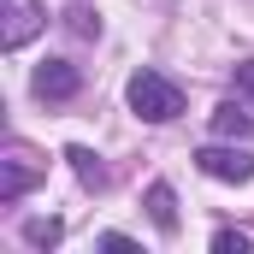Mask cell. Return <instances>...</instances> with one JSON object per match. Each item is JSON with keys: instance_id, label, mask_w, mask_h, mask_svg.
I'll use <instances>...</instances> for the list:
<instances>
[{"instance_id": "cell-9", "label": "cell", "mask_w": 254, "mask_h": 254, "mask_svg": "<svg viewBox=\"0 0 254 254\" xmlns=\"http://www.w3.org/2000/svg\"><path fill=\"white\" fill-rule=\"evenodd\" d=\"M60 237H65L60 219H24V243H30V249H54Z\"/></svg>"}, {"instance_id": "cell-3", "label": "cell", "mask_w": 254, "mask_h": 254, "mask_svg": "<svg viewBox=\"0 0 254 254\" xmlns=\"http://www.w3.org/2000/svg\"><path fill=\"white\" fill-rule=\"evenodd\" d=\"M42 24H48L42 0H0V48H24Z\"/></svg>"}, {"instance_id": "cell-12", "label": "cell", "mask_w": 254, "mask_h": 254, "mask_svg": "<svg viewBox=\"0 0 254 254\" xmlns=\"http://www.w3.org/2000/svg\"><path fill=\"white\" fill-rule=\"evenodd\" d=\"M237 89L249 95V107H254V60H243V65H237Z\"/></svg>"}, {"instance_id": "cell-1", "label": "cell", "mask_w": 254, "mask_h": 254, "mask_svg": "<svg viewBox=\"0 0 254 254\" xmlns=\"http://www.w3.org/2000/svg\"><path fill=\"white\" fill-rule=\"evenodd\" d=\"M125 95H130V113H136V119H148V125H172V119L184 113V89H178V83H166L160 71H136Z\"/></svg>"}, {"instance_id": "cell-11", "label": "cell", "mask_w": 254, "mask_h": 254, "mask_svg": "<svg viewBox=\"0 0 254 254\" xmlns=\"http://www.w3.org/2000/svg\"><path fill=\"white\" fill-rule=\"evenodd\" d=\"M213 249H219V254H249L254 237H249V231H219V237H213Z\"/></svg>"}, {"instance_id": "cell-6", "label": "cell", "mask_w": 254, "mask_h": 254, "mask_svg": "<svg viewBox=\"0 0 254 254\" xmlns=\"http://www.w3.org/2000/svg\"><path fill=\"white\" fill-rule=\"evenodd\" d=\"M213 136H219V142H254V119L243 107H219V113H213Z\"/></svg>"}, {"instance_id": "cell-7", "label": "cell", "mask_w": 254, "mask_h": 254, "mask_svg": "<svg viewBox=\"0 0 254 254\" xmlns=\"http://www.w3.org/2000/svg\"><path fill=\"white\" fill-rule=\"evenodd\" d=\"M148 219H154L166 237H178V195H172V184H154V190H148Z\"/></svg>"}, {"instance_id": "cell-10", "label": "cell", "mask_w": 254, "mask_h": 254, "mask_svg": "<svg viewBox=\"0 0 254 254\" xmlns=\"http://www.w3.org/2000/svg\"><path fill=\"white\" fill-rule=\"evenodd\" d=\"M65 30L89 42V36H101V12L95 6H65Z\"/></svg>"}, {"instance_id": "cell-4", "label": "cell", "mask_w": 254, "mask_h": 254, "mask_svg": "<svg viewBox=\"0 0 254 254\" xmlns=\"http://www.w3.org/2000/svg\"><path fill=\"white\" fill-rule=\"evenodd\" d=\"M195 166H201L207 178H219V184H249L254 178V160L243 154V148H201Z\"/></svg>"}, {"instance_id": "cell-13", "label": "cell", "mask_w": 254, "mask_h": 254, "mask_svg": "<svg viewBox=\"0 0 254 254\" xmlns=\"http://www.w3.org/2000/svg\"><path fill=\"white\" fill-rule=\"evenodd\" d=\"M101 249H107V254H130L136 243H130V237H119V231H107V237H101Z\"/></svg>"}, {"instance_id": "cell-5", "label": "cell", "mask_w": 254, "mask_h": 254, "mask_svg": "<svg viewBox=\"0 0 254 254\" xmlns=\"http://www.w3.org/2000/svg\"><path fill=\"white\" fill-rule=\"evenodd\" d=\"M30 89L42 95V101H71L77 89H83V77H77V65H65V60H48L36 77H30Z\"/></svg>"}, {"instance_id": "cell-8", "label": "cell", "mask_w": 254, "mask_h": 254, "mask_svg": "<svg viewBox=\"0 0 254 254\" xmlns=\"http://www.w3.org/2000/svg\"><path fill=\"white\" fill-rule=\"evenodd\" d=\"M65 160H71V172L83 178V190H107V166H101L89 148H65Z\"/></svg>"}, {"instance_id": "cell-2", "label": "cell", "mask_w": 254, "mask_h": 254, "mask_svg": "<svg viewBox=\"0 0 254 254\" xmlns=\"http://www.w3.org/2000/svg\"><path fill=\"white\" fill-rule=\"evenodd\" d=\"M42 178H48V160L30 142H6L0 148V201H18L24 190H36Z\"/></svg>"}]
</instances>
